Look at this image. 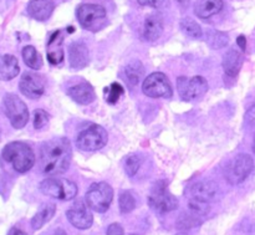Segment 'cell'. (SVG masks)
<instances>
[{
  "instance_id": "7402d4cb",
  "label": "cell",
  "mask_w": 255,
  "mask_h": 235,
  "mask_svg": "<svg viewBox=\"0 0 255 235\" xmlns=\"http://www.w3.org/2000/svg\"><path fill=\"white\" fill-rule=\"evenodd\" d=\"M242 64H243V57L236 50H229L223 57V69L228 76L236 77L241 71Z\"/></svg>"
},
{
  "instance_id": "b9f144b4",
  "label": "cell",
  "mask_w": 255,
  "mask_h": 235,
  "mask_svg": "<svg viewBox=\"0 0 255 235\" xmlns=\"http://www.w3.org/2000/svg\"><path fill=\"white\" fill-rule=\"evenodd\" d=\"M131 235H137V234H131Z\"/></svg>"
},
{
  "instance_id": "9c48e42d",
  "label": "cell",
  "mask_w": 255,
  "mask_h": 235,
  "mask_svg": "<svg viewBox=\"0 0 255 235\" xmlns=\"http://www.w3.org/2000/svg\"><path fill=\"white\" fill-rule=\"evenodd\" d=\"M142 91L152 99H169L173 95L168 77L162 72H153L144 79Z\"/></svg>"
},
{
  "instance_id": "f35d334b",
  "label": "cell",
  "mask_w": 255,
  "mask_h": 235,
  "mask_svg": "<svg viewBox=\"0 0 255 235\" xmlns=\"http://www.w3.org/2000/svg\"><path fill=\"white\" fill-rule=\"evenodd\" d=\"M54 235H67V234H66V232L64 231V229H61V228H57V229H55V232H54Z\"/></svg>"
},
{
  "instance_id": "d4e9b609",
  "label": "cell",
  "mask_w": 255,
  "mask_h": 235,
  "mask_svg": "<svg viewBox=\"0 0 255 235\" xmlns=\"http://www.w3.org/2000/svg\"><path fill=\"white\" fill-rule=\"evenodd\" d=\"M21 54H22V60H24L26 66H29L30 69L32 70L41 69L42 66L41 56H40L39 52L36 51V49H35L34 46L27 45V46H25L24 49H22Z\"/></svg>"
},
{
  "instance_id": "30bf717a",
  "label": "cell",
  "mask_w": 255,
  "mask_h": 235,
  "mask_svg": "<svg viewBox=\"0 0 255 235\" xmlns=\"http://www.w3.org/2000/svg\"><path fill=\"white\" fill-rule=\"evenodd\" d=\"M148 204L153 211L158 213H168L176 211L178 207V199L168 192L166 183L159 182L152 189L151 196L148 197Z\"/></svg>"
},
{
  "instance_id": "ab89813d",
  "label": "cell",
  "mask_w": 255,
  "mask_h": 235,
  "mask_svg": "<svg viewBox=\"0 0 255 235\" xmlns=\"http://www.w3.org/2000/svg\"><path fill=\"white\" fill-rule=\"evenodd\" d=\"M177 1H178L181 5H187V4H189V1H191V0H177Z\"/></svg>"
},
{
  "instance_id": "d6a6232c",
  "label": "cell",
  "mask_w": 255,
  "mask_h": 235,
  "mask_svg": "<svg viewBox=\"0 0 255 235\" xmlns=\"http://www.w3.org/2000/svg\"><path fill=\"white\" fill-rule=\"evenodd\" d=\"M49 123V114L44 110H35L34 112V127L35 129H42Z\"/></svg>"
},
{
  "instance_id": "d590c367",
  "label": "cell",
  "mask_w": 255,
  "mask_h": 235,
  "mask_svg": "<svg viewBox=\"0 0 255 235\" xmlns=\"http://www.w3.org/2000/svg\"><path fill=\"white\" fill-rule=\"evenodd\" d=\"M106 235H125V231L124 228H122L121 224L112 223L111 226H109V228H107Z\"/></svg>"
},
{
  "instance_id": "603a6c76",
  "label": "cell",
  "mask_w": 255,
  "mask_h": 235,
  "mask_svg": "<svg viewBox=\"0 0 255 235\" xmlns=\"http://www.w3.org/2000/svg\"><path fill=\"white\" fill-rule=\"evenodd\" d=\"M55 212H56V206L52 203H46L41 207L39 212L32 217L31 219V228L34 231H39L41 229L47 222H50L52 219V217L55 216Z\"/></svg>"
},
{
  "instance_id": "e575fe53",
  "label": "cell",
  "mask_w": 255,
  "mask_h": 235,
  "mask_svg": "<svg viewBox=\"0 0 255 235\" xmlns=\"http://www.w3.org/2000/svg\"><path fill=\"white\" fill-rule=\"evenodd\" d=\"M246 123L251 128H255V105L251 107L246 114Z\"/></svg>"
},
{
  "instance_id": "ac0fdd59",
  "label": "cell",
  "mask_w": 255,
  "mask_h": 235,
  "mask_svg": "<svg viewBox=\"0 0 255 235\" xmlns=\"http://www.w3.org/2000/svg\"><path fill=\"white\" fill-rule=\"evenodd\" d=\"M163 32V20L159 14L147 15L143 25V36L147 41H154Z\"/></svg>"
},
{
  "instance_id": "4dcf8cb0",
  "label": "cell",
  "mask_w": 255,
  "mask_h": 235,
  "mask_svg": "<svg viewBox=\"0 0 255 235\" xmlns=\"http://www.w3.org/2000/svg\"><path fill=\"white\" fill-rule=\"evenodd\" d=\"M201 217L198 216H194V214H183V216L181 217V218L178 219V222H177V224H178V227L181 229H191V228H194V227H198L199 224L202 223Z\"/></svg>"
},
{
  "instance_id": "ba28073f",
  "label": "cell",
  "mask_w": 255,
  "mask_h": 235,
  "mask_svg": "<svg viewBox=\"0 0 255 235\" xmlns=\"http://www.w3.org/2000/svg\"><path fill=\"white\" fill-rule=\"evenodd\" d=\"M4 111L14 128H22L29 121V110L25 102L14 94H7L4 97Z\"/></svg>"
},
{
  "instance_id": "5b68a950",
  "label": "cell",
  "mask_w": 255,
  "mask_h": 235,
  "mask_svg": "<svg viewBox=\"0 0 255 235\" xmlns=\"http://www.w3.org/2000/svg\"><path fill=\"white\" fill-rule=\"evenodd\" d=\"M86 204L96 213H105L114 199V189L105 182L91 184L86 192Z\"/></svg>"
},
{
  "instance_id": "74e56055",
  "label": "cell",
  "mask_w": 255,
  "mask_h": 235,
  "mask_svg": "<svg viewBox=\"0 0 255 235\" xmlns=\"http://www.w3.org/2000/svg\"><path fill=\"white\" fill-rule=\"evenodd\" d=\"M7 235H27V234H25L24 232H21L20 229L12 228V229H10V232L7 233Z\"/></svg>"
},
{
  "instance_id": "4316f807",
  "label": "cell",
  "mask_w": 255,
  "mask_h": 235,
  "mask_svg": "<svg viewBox=\"0 0 255 235\" xmlns=\"http://www.w3.org/2000/svg\"><path fill=\"white\" fill-rule=\"evenodd\" d=\"M207 42L211 45L213 49H222V47L227 46L229 42V37L226 32L217 31V30H211L207 34Z\"/></svg>"
},
{
  "instance_id": "7c38bea8",
  "label": "cell",
  "mask_w": 255,
  "mask_h": 235,
  "mask_svg": "<svg viewBox=\"0 0 255 235\" xmlns=\"http://www.w3.org/2000/svg\"><path fill=\"white\" fill-rule=\"evenodd\" d=\"M219 196V187L212 179H202L197 183L192 184L187 191V197L194 201L211 203L216 201Z\"/></svg>"
},
{
  "instance_id": "836d02e7",
  "label": "cell",
  "mask_w": 255,
  "mask_h": 235,
  "mask_svg": "<svg viewBox=\"0 0 255 235\" xmlns=\"http://www.w3.org/2000/svg\"><path fill=\"white\" fill-rule=\"evenodd\" d=\"M138 4L153 9H164L169 4V0H138Z\"/></svg>"
},
{
  "instance_id": "7a4b0ae2",
  "label": "cell",
  "mask_w": 255,
  "mask_h": 235,
  "mask_svg": "<svg viewBox=\"0 0 255 235\" xmlns=\"http://www.w3.org/2000/svg\"><path fill=\"white\" fill-rule=\"evenodd\" d=\"M5 162L10 163L19 173H26L34 167L35 154L31 147L24 142H10L4 147L1 153Z\"/></svg>"
},
{
  "instance_id": "8fae6325",
  "label": "cell",
  "mask_w": 255,
  "mask_h": 235,
  "mask_svg": "<svg viewBox=\"0 0 255 235\" xmlns=\"http://www.w3.org/2000/svg\"><path fill=\"white\" fill-rule=\"evenodd\" d=\"M177 87L182 100L193 101L208 91V82L202 76H194L189 80L182 76L177 80Z\"/></svg>"
},
{
  "instance_id": "52a82bcc",
  "label": "cell",
  "mask_w": 255,
  "mask_h": 235,
  "mask_svg": "<svg viewBox=\"0 0 255 235\" xmlns=\"http://www.w3.org/2000/svg\"><path fill=\"white\" fill-rule=\"evenodd\" d=\"M253 169L254 161L252 156L247 153H241L229 162L228 166L226 167V171H224V176L229 183L237 186V184H241L242 182L246 181Z\"/></svg>"
},
{
  "instance_id": "6da1fadb",
  "label": "cell",
  "mask_w": 255,
  "mask_h": 235,
  "mask_svg": "<svg viewBox=\"0 0 255 235\" xmlns=\"http://www.w3.org/2000/svg\"><path fill=\"white\" fill-rule=\"evenodd\" d=\"M71 143L65 137H56L44 142L40 148V164L42 173L57 176L67 171L71 162Z\"/></svg>"
},
{
  "instance_id": "e0dca14e",
  "label": "cell",
  "mask_w": 255,
  "mask_h": 235,
  "mask_svg": "<svg viewBox=\"0 0 255 235\" xmlns=\"http://www.w3.org/2000/svg\"><path fill=\"white\" fill-rule=\"evenodd\" d=\"M69 96L74 100L75 102L80 105H89L92 104L96 99V94L95 90L89 82H82V84L75 85L71 86L67 91Z\"/></svg>"
},
{
  "instance_id": "83f0119b",
  "label": "cell",
  "mask_w": 255,
  "mask_h": 235,
  "mask_svg": "<svg viewBox=\"0 0 255 235\" xmlns=\"http://www.w3.org/2000/svg\"><path fill=\"white\" fill-rule=\"evenodd\" d=\"M119 207L121 213H131L136 208V199L132 196L131 192H122L119 199Z\"/></svg>"
},
{
  "instance_id": "5bb4252c",
  "label": "cell",
  "mask_w": 255,
  "mask_h": 235,
  "mask_svg": "<svg viewBox=\"0 0 255 235\" xmlns=\"http://www.w3.org/2000/svg\"><path fill=\"white\" fill-rule=\"evenodd\" d=\"M19 89L24 96L29 99H39L45 92V81L34 72H25L19 82Z\"/></svg>"
},
{
  "instance_id": "277c9868",
  "label": "cell",
  "mask_w": 255,
  "mask_h": 235,
  "mask_svg": "<svg viewBox=\"0 0 255 235\" xmlns=\"http://www.w3.org/2000/svg\"><path fill=\"white\" fill-rule=\"evenodd\" d=\"M80 25L90 31H99L106 25V10L97 4H81L76 10Z\"/></svg>"
},
{
  "instance_id": "3957f363",
  "label": "cell",
  "mask_w": 255,
  "mask_h": 235,
  "mask_svg": "<svg viewBox=\"0 0 255 235\" xmlns=\"http://www.w3.org/2000/svg\"><path fill=\"white\" fill-rule=\"evenodd\" d=\"M40 191L47 197L60 201H72L77 196V186L65 178L49 177L40 183Z\"/></svg>"
},
{
  "instance_id": "4fadbf2b",
  "label": "cell",
  "mask_w": 255,
  "mask_h": 235,
  "mask_svg": "<svg viewBox=\"0 0 255 235\" xmlns=\"http://www.w3.org/2000/svg\"><path fill=\"white\" fill-rule=\"evenodd\" d=\"M89 208L90 207L84 202H76L66 212V217L71 226H74L77 229H81V231L91 228L92 223H94V217H92Z\"/></svg>"
},
{
  "instance_id": "484cf974",
  "label": "cell",
  "mask_w": 255,
  "mask_h": 235,
  "mask_svg": "<svg viewBox=\"0 0 255 235\" xmlns=\"http://www.w3.org/2000/svg\"><path fill=\"white\" fill-rule=\"evenodd\" d=\"M181 30L189 37H193V39H199L203 34L202 31V27L199 26L198 22L194 21L191 17H184V19L181 20Z\"/></svg>"
},
{
  "instance_id": "9a60e30c",
  "label": "cell",
  "mask_w": 255,
  "mask_h": 235,
  "mask_svg": "<svg viewBox=\"0 0 255 235\" xmlns=\"http://www.w3.org/2000/svg\"><path fill=\"white\" fill-rule=\"evenodd\" d=\"M89 49L82 41H75L69 47L70 66L75 70L84 69L89 64Z\"/></svg>"
},
{
  "instance_id": "ffe728a7",
  "label": "cell",
  "mask_w": 255,
  "mask_h": 235,
  "mask_svg": "<svg viewBox=\"0 0 255 235\" xmlns=\"http://www.w3.org/2000/svg\"><path fill=\"white\" fill-rule=\"evenodd\" d=\"M61 44V32L55 31L47 42V60L51 65H59L64 60V51H62Z\"/></svg>"
},
{
  "instance_id": "d6986e66",
  "label": "cell",
  "mask_w": 255,
  "mask_h": 235,
  "mask_svg": "<svg viewBox=\"0 0 255 235\" xmlns=\"http://www.w3.org/2000/svg\"><path fill=\"white\" fill-rule=\"evenodd\" d=\"M20 66L19 61L12 55H1L0 56V80L10 81L19 75Z\"/></svg>"
},
{
  "instance_id": "cb8c5ba5",
  "label": "cell",
  "mask_w": 255,
  "mask_h": 235,
  "mask_svg": "<svg viewBox=\"0 0 255 235\" xmlns=\"http://www.w3.org/2000/svg\"><path fill=\"white\" fill-rule=\"evenodd\" d=\"M124 75L126 81L128 82L132 86H136L139 81H141L142 76L144 75V69L143 65L138 60H134V61L129 62L124 70Z\"/></svg>"
},
{
  "instance_id": "60d3db41",
  "label": "cell",
  "mask_w": 255,
  "mask_h": 235,
  "mask_svg": "<svg viewBox=\"0 0 255 235\" xmlns=\"http://www.w3.org/2000/svg\"><path fill=\"white\" fill-rule=\"evenodd\" d=\"M253 152L255 153V136H254V139H253Z\"/></svg>"
},
{
  "instance_id": "f1b7e54d",
  "label": "cell",
  "mask_w": 255,
  "mask_h": 235,
  "mask_svg": "<svg viewBox=\"0 0 255 235\" xmlns=\"http://www.w3.org/2000/svg\"><path fill=\"white\" fill-rule=\"evenodd\" d=\"M142 158L137 154H129L126 159H125V172L127 176L133 177L138 172L139 167H141Z\"/></svg>"
},
{
  "instance_id": "1f68e13d",
  "label": "cell",
  "mask_w": 255,
  "mask_h": 235,
  "mask_svg": "<svg viewBox=\"0 0 255 235\" xmlns=\"http://www.w3.org/2000/svg\"><path fill=\"white\" fill-rule=\"evenodd\" d=\"M107 90H109V95H107L106 97V101L111 105L116 104V102L119 101L120 97H121L125 92L124 87L120 84H117V82H114V84L110 86V89Z\"/></svg>"
},
{
  "instance_id": "2e32d148",
  "label": "cell",
  "mask_w": 255,
  "mask_h": 235,
  "mask_svg": "<svg viewBox=\"0 0 255 235\" xmlns=\"http://www.w3.org/2000/svg\"><path fill=\"white\" fill-rule=\"evenodd\" d=\"M55 4L52 0H31L27 4V12L30 16L39 21H45L51 16Z\"/></svg>"
},
{
  "instance_id": "8d00e7d4",
  "label": "cell",
  "mask_w": 255,
  "mask_h": 235,
  "mask_svg": "<svg viewBox=\"0 0 255 235\" xmlns=\"http://www.w3.org/2000/svg\"><path fill=\"white\" fill-rule=\"evenodd\" d=\"M237 44H238V46L241 47L242 51H246L247 49V39L244 35H241V36H238V39H237Z\"/></svg>"
},
{
  "instance_id": "f546056e",
  "label": "cell",
  "mask_w": 255,
  "mask_h": 235,
  "mask_svg": "<svg viewBox=\"0 0 255 235\" xmlns=\"http://www.w3.org/2000/svg\"><path fill=\"white\" fill-rule=\"evenodd\" d=\"M188 209L192 214H194V216H198V217L207 216V214L209 213V211H211V208H209V203L194 201V199H189Z\"/></svg>"
},
{
  "instance_id": "8992f818",
  "label": "cell",
  "mask_w": 255,
  "mask_h": 235,
  "mask_svg": "<svg viewBox=\"0 0 255 235\" xmlns=\"http://www.w3.org/2000/svg\"><path fill=\"white\" fill-rule=\"evenodd\" d=\"M107 141H109V134L106 129L99 124H91L80 132L76 138V144L82 151L94 152L106 146Z\"/></svg>"
},
{
  "instance_id": "44dd1931",
  "label": "cell",
  "mask_w": 255,
  "mask_h": 235,
  "mask_svg": "<svg viewBox=\"0 0 255 235\" xmlns=\"http://www.w3.org/2000/svg\"><path fill=\"white\" fill-rule=\"evenodd\" d=\"M223 0H199L196 5L194 12L201 19H207L218 14L223 9Z\"/></svg>"
}]
</instances>
